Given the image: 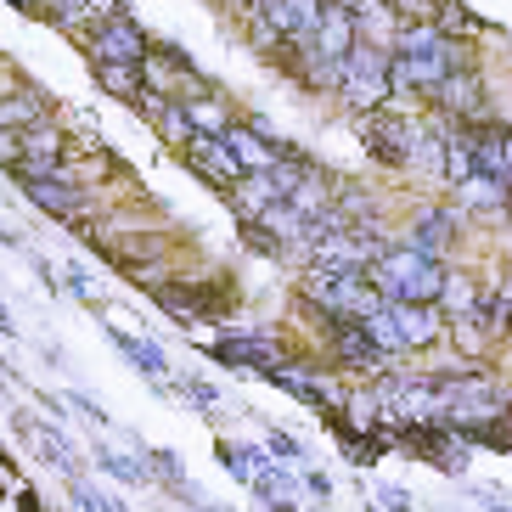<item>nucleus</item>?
<instances>
[{"label":"nucleus","mask_w":512,"mask_h":512,"mask_svg":"<svg viewBox=\"0 0 512 512\" xmlns=\"http://www.w3.org/2000/svg\"><path fill=\"white\" fill-rule=\"evenodd\" d=\"M147 51H152V40H147V29H141L130 12L102 17V23L91 29V62H124V68H141Z\"/></svg>","instance_id":"0eeeda50"},{"label":"nucleus","mask_w":512,"mask_h":512,"mask_svg":"<svg viewBox=\"0 0 512 512\" xmlns=\"http://www.w3.org/2000/svg\"><path fill=\"white\" fill-rule=\"evenodd\" d=\"M186 119H192V136H226L231 124H237V119L226 113V102H220V91L186 102Z\"/></svg>","instance_id":"dca6fc26"},{"label":"nucleus","mask_w":512,"mask_h":512,"mask_svg":"<svg viewBox=\"0 0 512 512\" xmlns=\"http://www.w3.org/2000/svg\"><path fill=\"white\" fill-rule=\"evenodd\" d=\"M0 332H12V321H6V304H0Z\"/></svg>","instance_id":"c85d7f7f"},{"label":"nucleus","mask_w":512,"mask_h":512,"mask_svg":"<svg viewBox=\"0 0 512 512\" xmlns=\"http://www.w3.org/2000/svg\"><path fill=\"white\" fill-rule=\"evenodd\" d=\"M327 349H332V366H344V372H366L377 377L383 366H389V355H383V344H377L366 327H332L327 332Z\"/></svg>","instance_id":"9d476101"},{"label":"nucleus","mask_w":512,"mask_h":512,"mask_svg":"<svg viewBox=\"0 0 512 512\" xmlns=\"http://www.w3.org/2000/svg\"><path fill=\"white\" fill-rule=\"evenodd\" d=\"M17 152H23V164H17L12 175L17 181H40V175H57V169L68 164L74 141H68V130H62L57 119H40V124H29V130H17Z\"/></svg>","instance_id":"39448f33"},{"label":"nucleus","mask_w":512,"mask_h":512,"mask_svg":"<svg viewBox=\"0 0 512 512\" xmlns=\"http://www.w3.org/2000/svg\"><path fill=\"white\" fill-rule=\"evenodd\" d=\"M456 231H462V214H456L451 203H434V209H422L417 220H411V242H406V248L439 259V254L456 242Z\"/></svg>","instance_id":"f8f14e48"},{"label":"nucleus","mask_w":512,"mask_h":512,"mask_svg":"<svg viewBox=\"0 0 512 512\" xmlns=\"http://www.w3.org/2000/svg\"><path fill=\"white\" fill-rule=\"evenodd\" d=\"M91 68H96V85H102L113 102L136 107V96L147 91V85H141V68H124V62H91Z\"/></svg>","instance_id":"2eb2a0df"},{"label":"nucleus","mask_w":512,"mask_h":512,"mask_svg":"<svg viewBox=\"0 0 512 512\" xmlns=\"http://www.w3.org/2000/svg\"><path fill=\"white\" fill-rule=\"evenodd\" d=\"M304 484H310V490H316V496H321V501H327V496H332V484H327V473H304Z\"/></svg>","instance_id":"bb28decb"},{"label":"nucleus","mask_w":512,"mask_h":512,"mask_svg":"<svg viewBox=\"0 0 512 512\" xmlns=\"http://www.w3.org/2000/svg\"><path fill=\"white\" fill-rule=\"evenodd\" d=\"M226 6H237V12H248V6H254V0H226Z\"/></svg>","instance_id":"c756f323"},{"label":"nucleus","mask_w":512,"mask_h":512,"mask_svg":"<svg viewBox=\"0 0 512 512\" xmlns=\"http://www.w3.org/2000/svg\"><path fill=\"white\" fill-rule=\"evenodd\" d=\"M271 456H282V462H299V439H293V434H282V428H271Z\"/></svg>","instance_id":"393cba45"},{"label":"nucleus","mask_w":512,"mask_h":512,"mask_svg":"<svg viewBox=\"0 0 512 512\" xmlns=\"http://www.w3.org/2000/svg\"><path fill=\"white\" fill-rule=\"evenodd\" d=\"M439 107L451 113V124H490V96H484V79L473 74V68H462V74H445V85H439Z\"/></svg>","instance_id":"1a4fd4ad"},{"label":"nucleus","mask_w":512,"mask_h":512,"mask_svg":"<svg viewBox=\"0 0 512 512\" xmlns=\"http://www.w3.org/2000/svg\"><path fill=\"white\" fill-rule=\"evenodd\" d=\"M439 299H445V310H439V316L462 321V316H473V310H479V282H473L467 271H456V276H445V293H439Z\"/></svg>","instance_id":"a211bd4d"},{"label":"nucleus","mask_w":512,"mask_h":512,"mask_svg":"<svg viewBox=\"0 0 512 512\" xmlns=\"http://www.w3.org/2000/svg\"><path fill=\"white\" fill-rule=\"evenodd\" d=\"M96 462H102L113 479H124V484H141V479H147V467H141V462H124V456H113V451H96Z\"/></svg>","instance_id":"4be33fe9"},{"label":"nucleus","mask_w":512,"mask_h":512,"mask_svg":"<svg viewBox=\"0 0 512 512\" xmlns=\"http://www.w3.org/2000/svg\"><path fill=\"white\" fill-rule=\"evenodd\" d=\"M338 96H344L355 113H377V107L389 102V46L383 40H355V51H349L344 62V79H338Z\"/></svg>","instance_id":"f03ea898"},{"label":"nucleus","mask_w":512,"mask_h":512,"mask_svg":"<svg viewBox=\"0 0 512 512\" xmlns=\"http://www.w3.org/2000/svg\"><path fill=\"white\" fill-rule=\"evenodd\" d=\"M107 338H113V344H119L124 355H130V361H136V366H141V372H147V377H164V372H169L164 349L152 344V338H136V332H119V327H107Z\"/></svg>","instance_id":"f3484780"},{"label":"nucleus","mask_w":512,"mask_h":512,"mask_svg":"<svg viewBox=\"0 0 512 512\" xmlns=\"http://www.w3.org/2000/svg\"><path fill=\"white\" fill-rule=\"evenodd\" d=\"M214 361L248 366V372L271 377V372H282V366H293V355L276 344L271 332H226V338H214Z\"/></svg>","instance_id":"6e6552de"},{"label":"nucleus","mask_w":512,"mask_h":512,"mask_svg":"<svg viewBox=\"0 0 512 512\" xmlns=\"http://www.w3.org/2000/svg\"><path fill=\"white\" fill-rule=\"evenodd\" d=\"M226 197H231V209H237L242 226H254L259 214H265V209L276 203V192H271V181H265V175H242V181L231 186Z\"/></svg>","instance_id":"4468645a"},{"label":"nucleus","mask_w":512,"mask_h":512,"mask_svg":"<svg viewBox=\"0 0 512 512\" xmlns=\"http://www.w3.org/2000/svg\"><path fill=\"white\" fill-rule=\"evenodd\" d=\"M383 512H406V490H383Z\"/></svg>","instance_id":"cd10ccee"},{"label":"nucleus","mask_w":512,"mask_h":512,"mask_svg":"<svg viewBox=\"0 0 512 512\" xmlns=\"http://www.w3.org/2000/svg\"><path fill=\"white\" fill-rule=\"evenodd\" d=\"M366 276H372V287H377L389 304H439V293H445V276H451V271H445L439 259L406 248V242H394V248L377 259Z\"/></svg>","instance_id":"f257e3e1"},{"label":"nucleus","mask_w":512,"mask_h":512,"mask_svg":"<svg viewBox=\"0 0 512 512\" xmlns=\"http://www.w3.org/2000/svg\"><path fill=\"white\" fill-rule=\"evenodd\" d=\"M490 512H496V507H490Z\"/></svg>","instance_id":"2f4dec72"},{"label":"nucleus","mask_w":512,"mask_h":512,"mask_svg":"<svg viewBox=\"0 0 512 512\" xmlns=\"http://www.w3.org/2000/svg\"><path fill=\"white\" fill-rule=\"evenodd\" d=\"M220 462H226V473H231V479H248V484H254L259 473H265V467H259V456L248 451V445H231V439L220 445Z\"/></svg>","instance_id":"412c9836"},{"label":"nucleus","mask_w":512,"mask_h":512,"mask_svg":"<svg viewBox=\"0 0 512 512\" xmlns=\"http://www.w3.org/2000/svg\"><path fill=\"white\" fill-rule=\"evenodd\" d=\"M366 332L383 344V355H394V349H428L445 338V316H439V304H383V316Z\"/></svg>","instance_id":"7ed1b4c3"},{"label":"nucleus","mask_w":512,"mask_h":512,"mask_svg":"<svg viewBox=\"0 0 512 512\" xmlns=\"http://www.w3.org/2000/svg\"><path fill=\"white\" fill-rule=\"evenodd\" d=\"M17 164H23V152H17V130H0V169L12 175Z\"/></svg>","instance_id":"a878e982"},{"label":"nucleus","mask_w":512,"mask_h":512,"mask_svg":"<svg viewBox=\"0 0 512 512\" xmlns=\"http://www.w3.org/2000/svg\"><path fill=\"white\" fill-rule=\"evenodd\" d=\"M332 434L344 439V456H349L355 467H372V462H377V451H383V439H377L372 428H349V422L332 417Z\"/></svg>","instance_id":"6ab92c4d"},{"label":"nucleus","mask_w":512,"mask_h":512,"mask_svg":"<svg viewBox=\"0 0 512 512\" xmlns=\"http://www.w3.org/2000/svg\"><path fill=\"white\" fill-rule=\"evenodd\" d=\"M17 186H23V197H29L34 209H46L51 220H68L74 231L102 209V192H85V186L62 181V175H40V181H17Z\"/></svg>","instance_id":"20e7f679"},{"label":"nucleus","mask_w":512,"mask_h":512,"mask_svg":"<svg viewBox=\"0 0 512 512\" xmlns=\"http://www.w3.org/2000/svg\"><path fill=\"white\" fill-rule=\"evenodd\" d=\"M242 242H248L254 254H265V259H282V242H276L271 231H259V226H242Z\"/></svg>","instance_id":"b1692460"},{"label":"nucleus","mask_w":512,"mask_h":512,"mask_svg":"<svg viewBox=\"0 0 512 512\" xmlns=\"http://www.w3.org/2000/svg\"><path fill=\"white\" fill-rule=\"evenodd\" d=\"M6 6H23V12H29V6H34V0H6Z\"/></svg>","instance_id":"7c9ffc66"},{"label":"nucleus","mask_w":512,"mask_h":512,"mask_svg":"<svg viewBox=\"0 0 512 512\" xmlns=\"http://www.w3.org/2000/svg\"><path fill=\"white\" fill-rule=\"evenodd\" d=\"M181 152H186V164L197 169V181H209L214 192H231L242 181V164L231 158V147L220 136H192Z\"/></svg>","instance_id":"9b49d317"},{"label":"nucleus","mask_w":512,"mask_h":512,"mask_svg":"<svg viewBox=\"0 0 512 512\" xmlns=\"http://www.w3.org/2000/svg\"><path fill=\"white\" fill-rule=\"evenodd\" d=\"M152 124H158V136H164L169 147H186V141H192V119H186L181 102H164L158 113H152Z\"/></svg>","instance_id":"aec40b11"},{"label":"nucleus","mask_w":512,"mask_h":512,"mask_svg":"<svg viewBox=\"0 0 512 512\" xmlns=\"http://www.w3.org/2000/svg\"><path fill=\"white\" fill-rule=\"evenodd\" d=\"M181 394H186V400H197V411H214V406H220V389H214V383H203V377H186Z\"/></svg>","instance_id":"5701e85b"},{"label":"nucleus","mask_w":512,"mask_h":512,"mask_svg":"<svg viewBox=\"0 0 512 512\" xmlns=\"http://www.w3.org/2000/svg\"><path fill=\"white\" fill-rule=\"evenodd\" d=\"M366 130V152H372L377 164H389V169H411V152H417L422 141V124L400 119V113H389V107H377V113H366L361 119Z\"/></svg>","instance_id":"423d86ee"},{"label":"nucleus","mask_w":512,"mask_h":512,"mask_svg":"<svg viewBox=\"0 0 512 512\" xmlns=\"http://www.w3.org/2000/svg\"><path fill=\"white\" fill-rule=\"evenodd\" d=\"M51 119V102L40 96V85H17L0 91V130H29V124Z\"/></svg>","instance_id":"ddd939ff"}]
</instances>
